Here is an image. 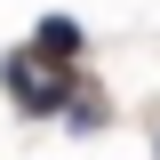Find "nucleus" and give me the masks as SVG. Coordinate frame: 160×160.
<instances>
[{
	"instance_id": "1",
	"label": "nucleus",
	"mask_w": 160,
	"mask_h": 160,
	"mask_svg": "<svg viewBox=\"0 0 160 160\" xmlns=\"http://www.w3.org/2000/svg\"><path fill=\"white\" fill-rule=\"evenodd\" d=\"M0 80L24 96V112H56V104H72V96H64V72H48L32 48H16V56L0 64Z\"/></svg>"
},
{
	"instance_id": "2",
	"label": "nucleus",
	"mask_w": 160,
	"mask_h": 160,
	"mask_svg": "<svg viewBox=\"0 0 160 160\" xmlns=\"http://www.w3.org/2000/svg\"><path fill=\"white\" fill-rule=\"evenodd\" d=\"M40 56L48 64H72L80 56V24L72 16H40Z\"/></svg>"
}]
</instances>
